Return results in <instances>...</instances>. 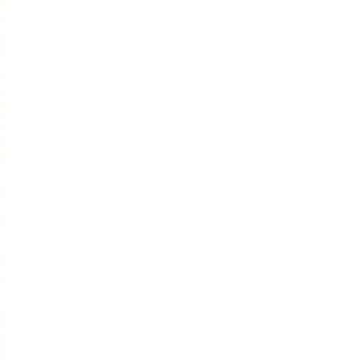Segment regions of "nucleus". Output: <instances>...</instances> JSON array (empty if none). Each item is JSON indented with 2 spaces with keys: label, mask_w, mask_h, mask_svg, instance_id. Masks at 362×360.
<instances>
[]
</instances>
